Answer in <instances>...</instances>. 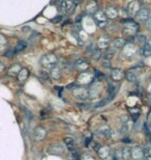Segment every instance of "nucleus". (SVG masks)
Instances as JSON below:
<instances>
[{"label": "nucleus", "instance_id": "f257e3e1", "mask_svg": "<svg viewBox=\"0 0 151 160\" xmlns=\"http://www.w3.org/2000/svg\"><path fill=\"white\" fill-rule=\"evenodd\" d=\"M139 31V25L137 22H134L133 20H127L124 22V26H123V33L126 37L133 38L138 33Z\"/></svg>", "mask_w": 151, "mask_h": 160}, {"label": "nucleus", "instance_id": "f03ea898", "mask_svg": "<svg viewBox=\"0 0 151 160\" xmlns=\"http://www.w3.org/2000/svg\"><path fill=\"white\" fill-rule=\"evenodd\" d=\"M57 63H58V58H57L56 55H54L52 53L46 54V55H44L40 59V65L41 67H44L45 69L51 70L55 66H57Z\"/></svg>", "mask_w": 151, "mask_h": 160}, {"label": "nucleus", "instance_id": "7ed1b4c3", "mask_svg": "<svg viewBox=\"0 0 151 160\" xmlns=\"http://www.w3.org/2000/svg\"><path fill=\"white\" fill-rule=\"evenodd\" d=\"M93 20L99 28H105L108 25V17L106 12H102L101 9H97L93 12Z\"/></svg>", "mask_w": 151, "mask_h": 160}, {"label": "nucleus", "instance_id": "20e7f679", "mask_svg": "<svg viewBox=\"0 0 151 160\" xmlns=\"http://www.w3.org/2000/svg\"><path fill=\"white\" fill-rule=\"evenodd\" d=\"M122 49V56L123 57H126V58H130V57L134 56L138 52V48L134 46L133 42H130L128 41L127 43H125V45Z\"/></svg>", "mask_w": 151, "mask_h": 160}, {"label": "nucleus", "instance_id": "39448f33", "mask_svg": "<svg viewBox=\"0 0 151 160\" xmlns=\"http://www.w3.org/2000/svg\"><path fill=\"white\" fill-rule=\"evenodd\" d=\"M73 95L79 100H86L89 97V91L87 88H83V86L76 85L75 88H73Z\"/></svg>", "mask_w": 151, "mask_h": 160}, {"label": "nucleus", "instance_id": "423d86ee", "mask_svg": "<svg viewBox=\"0 0 151 160\" xmlns=\"http://www.w3.org/2000/svg\"><path fill=\"white\" fill-rule=\"evenodd\" d=\"M75 6V2L72 1V0H63L60 3V11L62 14H69L73 11Z\"/></svg>", "mask_w": 151, "mask_h": 160}, {"label": "nucleus", "instance_id": "0eeeda50", "mask_svg": "<svg viewBox=\"0 0 151 160\" xmlns=\"http://www.w3.org/2000/svg\"><path fill=\"white\" fill-rule=\"evenodd\" d=\"M47 136V130L46 128L41 127V126H38L34 129L33 131V137L34 139L36 140V142H41V140H44L46 138Z\"/></svg>", "mask_w": 151, "mask_h": 160}, {"label": "nucleus", "instance_id": "6e6552de", "mask_svg": "<svg viewBox=\"0 0 151 160\" xmlns=\"http://www.w3.org/2000/svg\"><path fill=\"white\" fill-rule=\"evenodd\" d=\"M140 9H141V3L139 0H133L127 5V12L131 16H136Z\"/></svg>", "mask_w": 151, "mask_h": 160}, {"label": "nucleus", "instance_id": "1a4fd4ad", "mask_svg": "<svg viewBox=\"0 0 151 160\" xmlns=\"http://www.w3.org/2000/svg\"><path fill=\"white\" fill-rule=\"evenodd\" d=\"M101 82L95 79L94 81L92 82L91 89L89 91V96H91V98H96L99 94H101Z\"/></svg>", "mask_w": 151, "mask_h": 160}, {"label": "nucleus", "instance_id": "9d476101", "mask_svg": "<svg viewBox=\"0 0 151 160\" xmlns=\"http://www.w3.org/2000/svg\"><path fill=\"white\" fill-rule=\"evenodd\" d=\"M111 44V38L107 36V34H104L98 39L97 41V47L98 49H107V48L110 46Z\"/></svg>", "mask_w": 151, "mask_h": 160}, {"label": "nucleus", "instance_id": "9b49d317", "mask_svg": "<svg viewBox=\"0 0 151 160\" xmlns=\"http://www.w3.org/2000/svg\"><path fill=\"white\" fill-rule=\"evenodd\" d=\"M150 16H151V14H150V11L148 8H141L140 11L138 12V14L136 15V17H137L138 21L146 22Z\"/></svg>", "mask_w": 151, "mask_h": 160}, {"label": "nucleus", "instance_id": "f8f14e48", "mask_svg": "<svg viewBox=\"0 0 151 160\" xmlns=\"http://www.w3.org/2000/svg\"><path fill=\"white\" fill-rule=\"evenodd\" d=\"M111 77L114 81H120L125 77V73L120 69H113L111 73Z\"/></svg>", "mask_w": 151, "mask_h": 160}, {"label": "nucleus", "instance_id": "ddd939ff", "mask_svg": "<svg viewBox=\"0 0 151 160\" xmlns=\"http://www.w3.org/2000/svg\"><path fill=\"white\" fill-rule=\"evenodd\" d=\"M21 69L22 68H21L20 63H15V65H12L11 68L7 70V76H9V77H18Z\"/></svg>", "mask_w": 151, "mask_h": 160}, {"label": "nucleus", "instance_id": "4468645a", "mask_svg": "<svg viewBox=\"0 0 151 160\" xmlns=\"http://www.w3.org/2000/svg\"><path fill=\"white\" fill-rule=\"evenodd\" d=\"M75 67H76V69H78L79 71H81V72H85L86 70H87L89 68V62H87L86 59H79V60H77V62H75Z\"/></svg>", "mask_w": 151, "mask_h": 160}, {"label": "nucleus", "instance_id": "2eb2a0df", "mask_svg": "<svg viewBox=\"0 0 151 160\" xmlns=\"http://www.w3.org/2000/svg\"><path fill=\"white\" fill-rule=\"evenodd\" d=\"M48 152L52 155H59V154H62V153L64 152V149H63L62 146L59 145V143H55V145L50 146Z\"/></svg>", "mask_w": 151, "mask_h": 160}, {"label": "nucleus", "instance_id": "dca6fc26", "mask_svg": "<svg viewBox=\"0 0 151 160\" xmlns=\"http://www.w3.org/2000/svg\"><path fill=\"white\" fill-rule=\"evenodd\" d=\"M50 77L53 78V79H59L61 76H62V70H61V68H59L58 66H55L54 68H52L50 70V73H49Z\"/></svg>", "mask_w": 151, "mask_h": 160}, {"label": "nucleus", "instance_id": "f3484780", "mask_svg": "<svg viewBox=\"0 0 151 160\" xmlns=\"http://www.w3.org/2000/svg\"><path fill=\"white\" fill-rule=\"evenodd\" d=\"M130 155L133 156L134 159L140 160L144 157V150L142 148H140V147H134V148L131 150Z\"/></svg>", "mask_w": 151, "mask_h": 160}, {"label": "nucleus", "instance_id": "a211bd4d", "mask_svg": "<svg viewBox=\"0 0 151 160\" xmlns=\"http://www.w3.org/2000/svg\"><path fill=\"white\" fill-rule=\"evenodd\" d=\"M28 77H29V70L26 68H22L17 78L20 83H24L28 79Z\"/></svg>", "mask_w": 151, "mask_h": 160}, {"label": "nucleus", "instance_id": "6ab92c4d", "mask_svg": "<svg viewBox=\"0 0 151 160\" xmlns=\"http://www.w3.org/2000/svg\"><path fill=\"white\" fill-rule=\"evenodd\" d=\"M106 15H107L108 18L115 19L118 17V9L115 6H110V8L106 9Z\"/></svg>", "mask_w": 151, "mask_h": 160}, {"label": "nucleus", "instance_id": "aec40b11", "mask_svg": "<svg viewBox=\"0 0 151 160\" xmlns=\"http://www.w3.org/2000/svg\"><path fill=\"white\" fill-rule=\"evenodd\" d=\"M125 40L123 39V38H118V39H116L114 42H113V45H112L111 47H113L115 50H117V49H121L122 47L125 45Z\"/></svg>", "mask_w": 151, "mask_h": 160}, {"label": "nucleus", "instance_id": "412c9836", "mask_svg": "<svg viewBox=\"0 0 151 160\" xmlns=\"http://www.w3.org/2000/svg\"><path fill=\"white\" fill-rule=\"evenodd\" d=\"M141 54L144 57H149L151 56V45H149L148 43H146L145 45L142 46V50H141Z\"/></svg>", "mask_w": 151, "mask_h": 160}, {"label": "nucleus", "instance_id": "4be33fe9", "mask_svg": "<svg viewBox=\"0 0 151 160\" xmlns=\"http://www.w3.org/2000/svg\"><path fill=\"white\" fill-rule=\"evenodd\" d=\"M64 142H65V145L67 146V149L69 150V152H73L76 150L75 142H73V139L72 137H65V138H64Z\"/></svg>", "mask_w": 151, "mask_h": 160}, {"label": "nucleus", "instance_id": "5701e85b", "mask_svg": "<svg viewBox=\"0 0 151 160\" xmlns=\"http://www.w3.org/2000/svg\"><path fill=\"white\" fill-rule=\"evenodd\" d=\"M26 47H27V44H26V42H24V41H19L18 42V44H17V46H16V53H20L22 52V51H24L25 49H26Z\"/></svg>", "mask_w": 151, "mask_h": 160}, {"label": "nucleus", "instance_id": "b1692460", "mask_svg": "<svg viewBox=\"0 0 151 160\" xmlns=\"http://www.w3.org/2000/svg\"><path fill=\"white\" fill-rule=\"evenodd\" d=\"M125 77H126V79L130 82H137V80H138L137 75L134 74V72H128V73H126V74H125Z\"/></svg>", "mask_w": 151, "mask_h": 160}, {"label": "nucleus", "instance_id": "393cba45", "mask_svg": "<svg viewBox=\"0 0 151 160\" xmlns=\"http://www.w3.org/2000/svg\"><path fill=\"white\" fill-rule=\"evenodd\" d=\"M91 56H92V58L93 59H95V60H97V59H99L101 57V49H94L91 52Z\"/></svg>", "mask_w": 151, "mask_h": 160}, {"label": "nucleus", "instance_id": "a878e982", "mask_svg": "<svg viewBox=\"0 0 151 160\" xmlns=\"http://www.w3.org/2000/svg\"><path fill=\"white\" fill-rule=\"evenodd\" d=\"M143 150H144V156H145V158L147 160H151V146H147Z\"/></svg>", "mask_w": 151, "mask_h": 160}, {"label": "nucleus", "instance_id": "bb28decb", "mask_svg": "<svg viewBox=\"0 0 151 160\" xmlns=\"http://www.w3.org/2000/svg\"><path fill=\"white\" fill-rule=\"evenodd\" d=\"M5 46H6V39L2 34H0V53L5 48Z\"/></svg>", "mask_w": 151, "mask_h": 160}, {"label": "nucleus", "instance_id": "cd10ccee", "mask_svg": "<svg viewBox=\"0 0 151 160\" xmlns=\"http://www.w3.org/2000/svg\"><path fill=\"white\" fill-rule=\"evenodd\" d=\"M130 149H128V148L123 149V151H122V157H123L125 160H127L128 158H130Z\"/></svg>", "mask_w": 151, "mask_h": 160}, {"label": "nucleus", "instance_id": "c85d7f7f", "mask_svg": "<svg viewBox=\"0 0 151 160\" xmlns=\"http://www.w3.org/2000/svg\"><path fill=\"white\" fill-rule=\"evenodd\" d=\"M40 79H43L44 81H48V80L50 79V75L48 74L47 72L41 71V72L40 73Z\"/></svg>", "mask_w": 151, "mask_h": 160}, {"label": "nucleus", "instance_id": "c756f323", "mask_svg": "<svg viewBox=\"0 0 151 160\" xmlns=\"http://www.w3.org/2000/svg\"><path fill=\"white\" fill-rule=\"evenodd\" d=\"M16 50H12V49H11V50H8V51H6V52L4 53V56L5 57H7V58H12V57H14L15 55H16Z\"/></svg>", "mask_w": 151, "mask_h": 160}, {"label": "nucleus", "instance_id": "7c9ffc66", "mask_svg": "<svg viewBox=\"0 0 151 160\" xmlns=\"http://www.w3.org/2000/svg\"><path fill=\"white\" fill-rule=\"evenodd\" d=\"M138 41H139V43L140 44H143V45H145L146 43H147V40H146V38H145V36H138Z\"/></svg>", "mask_w": 151, "mask_h": 160}, {"label": "nucleus", "instance_id": "2f4dec72", "mask_svg": "<svg viewBox=\"0 0 151 160\" xmlns=\"http://www.w3.org/2000/svg\"><path fill=\"white\" fill-rule=\"evenodd\" d=\"M109 102V100L107 99V100H101V102H98L97 104H96V106H95V108H99V107H102V106H105L106 104H107Z\"/></svg>", "mask_w": 151, "mask_h": 160}, {"label": "nucleus", "instance_id": "473e14b6", "mask_svg": "<svg viewBox=\"0 0 151 160\" xmlns=\"http://www.w3.org/2000/svg\"><path fill=\"white\" fill-rule=\"evenodd\" d=\"M145 25H146V28L148 30H151V16L148 18V20H147L146 22H145Z\"/></svg>", "mask_w": 151, "mask_h": 160}, {"label": "nucleus", "instance_id": "72a5a7b5", "mask_svg": "<svg viewBox=\"0 0 151 160\" xmlns=\"http://www.w3.org/2000/svg\"><path fill=\"white\" fill-rule=\"evenodd\" d=\"M102 66L106 67V68H110V59L104 58V63H102Z\"/></svg>", "mask_w": 151, "mask_h": 160}, {"label": "nucleus", "instance_id": "f704fd0d", "mask_svg": "<svg viewBox=\"0 0 151 160\" xmlns=\"http://www.w3.org/2000/svg\"><path fill=\"white\" fill-rule=\"evenodd\" d=\"M5 70V65L2 62H0V72H3Z\"/></svg>", "mask_w": 151, "mask_h": 160}, {"label": "nucleus", "instance_id": "c9c22d12", "mask_svg": "<svg viewBox=\"0 0 151 160\" xmlns=\"http://www.w3.org/2000/svg\"><path fill=\"white\" fill-rule=\"evenodd\" d=\"M61 19H62V17H61V16H57V17L54 18L52 21L54 22V23H57V21H61Z\"/></svg>", "mask_w": 151, "mask_h": 160}, {"label": "nucleus", "instance_id": "e433bc0d", "mask_svg": "<svg viewBox=\"0 0 151 160\" xmlns=\"http://www.w3.org/2000/svg\"><path fill=\"white\" fill-rule=\"evenodd\" d=\"M30 30V27H23V28H22V31H23V32H28V31H29Z\"/></svg>", "mask_w": 151, "mask_h": 160}, {"label": "nucleus", "instance_id": "4c0bfd02", "mask_svg": "<svg viewBox=\"0 0 151 160\" xmlns=\"http://www.w3.org/2000/svg\"><path fill=\"white\" fill-rule=\"evenodd\" d=\"M148 121H149V123H151V110H150L149 116H148Z\"/></svg>", "mask_w": 151, "mask_h": 160}, {"label": "nucleus", "instance_id": "58836bf2", "mask_svg": "<svg viewBox=\"0 0 151 160\" xmlns=\"http://www.w3.org/2000/svg\"><path fill=\"white\" fill-rule=\"evenodd\" d=\"M147 43H148L149 45H151V34H150V37H149V39H148V41H147Z\"/></svg>", "mask_w": 151, "mask_h": 160}]
</instances>
